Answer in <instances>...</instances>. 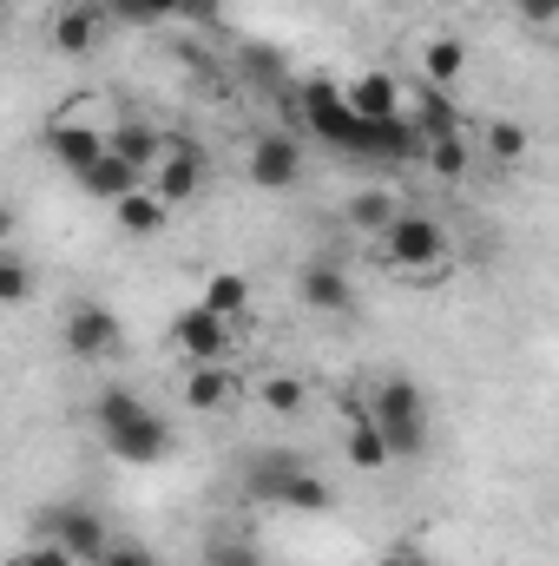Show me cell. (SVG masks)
<instances>
[{
    "label": "cell",
    "mask_w": 559,
    "mask_h": 566,
    "mask_svg": "<svg viewBox=\"0 0 559 566\" xmlns=\"http://www.w3.org/2000/svg\"><path fill=\"white\" fill-rule=\"evenodd\" d=\"M93 416H99L106 448H113L119 461H133V468H158V461L171 454V422H165L158 409H145L133 389H106Z\"/></svg>",
    "instance_id": "obj_1"
},
{
    "label": "cell",
    "mask_w": 559,
    "mask_h": 566,
    "mask_svg": "<svg viewBox=\"0 0 559 566\" xmlns=\"http://www.w3.org/2000/svg\"><path fill=\"white\" fill-rule=\"evenodd\" d=\"M382 258H389L395 271L421 277V283L447 277V264H454V251H447V231H441L434 218H415V211H402V218L382 231Z\"/></svg>",
    "instance_id": "obj_2"
},
{
    "label": "cell",
    "mask_w": 559,
    "mask_h": 566,
    "mask_svg": "<svg viewBox=\"0 0 559 566\" xmlns=\"http://www.w3.org/2000/svg\"><path fill=\"white\" fill-rule=\"evenodd\" d=\"M303 113H309L316 139H329L336 151H356V158H369V151H376L369 119L349 106V93H342V86H329V80H309V86H303Z\"/></svg>",
    "instance_id": "obj_3"
},
{
    "label": "cell",
    "mask_w": 559,
    "mask_h": 566,
    "mask_svg": "<svg viewBox=\"0 0 559 566\" xmlns=\"http://www.w3.org/2000/svg\"><path fill=\"white\" fill-rule=\"evenodd\" d=\"M369 416L382 422V434H389L395 454H421V448H428V396H421L409 376H389V382L369 396Z\"/></svg>",
    "instance_id": "obj_4"
},
{
    "label": "cell",
    "mask_w": 559,
    "mask_h": 566,
    "mask_svg": "<svg viewBox=\"0 0 559 566\" xmlns=\"http://www.w3.org/2000/svg\"><path fill=\"white\" fill-rule=\"evenodd\" d=\"M251 488H257V501H277V507H296V514H323V507L336 501L323 474H309V468H296V461H283V454L251 468Z\"/></svg>",
    "instance_id": "obj_5"
},
{
    "label": "cell",
    "mask_w": 559,
    "mask_h": 566,
    "mask_svg": "<svg viewBox=\"0 0 559 566\" xmlns=\"http://www.w3.org/2000/svg\"><path fill=\"white\" fill-rule=\"evenodd\" d=\"M40 541H60L66 554L80 566H93L113 541H106V521L93 514V507H80V501H60V507H46L40 514Z\"/></svg>",
    "instance_id": "obj_6"
},
{
    "label": "cell",
    "mask_w": 559,
    "mask_h": 566,
    "mask_svg": "<svg viewBox=\"0 0 559 566\" xmlns=\"http://www.w3.org/2000/svg\"><path fill=\"white\" fill-rule=\"evenodd\" d=\"M46 151H53V165H66L73 178H86L113 151V133L106 126H86V119H53L46 126Z\"/></svg>",
    "instance_id": "obj_7"
},
{
    "label": "cell",
    "mask_w": 559,
    "mask_h": 566,
    "mask_svg": "<svg viewBox=\"0 0 559 566\" xmlns=\"http://www.w3.org/2000/svg\"><path fill=\"white\" fill-rule=\"evenodd\" d=\"M99 33H106V7H99V0H66V7L53 13V27H46V46H53L60 60H86V53L99 46Z\"/></svg>",
    "instance_id": "obj_8"
},
{
    "label": "cell",
    "mask_w": 559,
    "mask_h": 566,
    "mask_svg": "<svg viewBox=\"0 0 559 566\" xmlns=\"http://www.w3.org/2000/svg\"><path fill=\"white\" fill-rule=\"evenodd\" d=\"M66 349L80 356V363H99V356H113L119 349V316L106 310V303H80V310H66Z\"/></svg>",
    "instance_id": "obj_9"
},
{
    "label": "cell",
    "mask_w": 559,
    "mask_h": 566,
    "mask_svg": "<svg viewBox=\"0 0 559 566\" xmlns=\"http://www.w3.org/2000/svg\"><path fill=\"white\" fill-rule=\"evenodd\" d=\"M171 336H178V349H184L191 363H224V349H231V316H218L211 303H191V310L171 323Z\"/></svg>",
    "instance_id": "obj_10"
},
{
    "label": "cell",
    "mask_w": 559,
    "mask_h": 566,
    "mask_svg": "<svg viewBox=\"0 0 559 566\" xmlns=\"http://www.w3.org/2000/svg\"><path fill=\"white\" fill-rule=\"evenodd\" d=\"M251 178L264 191H289L303 178V145L289 139V133H264V139L251 145Z\"/></svg>",
    "instance_id": "obj_11"
},
{
    "label": "cell",
    "mask_w": 559,
    "mask_h": 566,
    "mask_svg": "<svg viewBox=\"0 0 559 566\" xmlns=\"http://www.w3.org/2000/svg\"><path fill=\"white\" fill-rule=\"evenodd\" d=\"M198 185H204V158H198L191 145L171 139V151H165L158 171H151V191H158L165 205H184V198H198Z\"/></svg>",
    "instance_id": "obj_12"
},
{
    "label": "cell",
    "mask_w": 559,
    "mask_h": 566,
    "mask_svg": "<svg viewBox=\"0 0 559 566\" xmlns=\"http://www.w3.org/2000/svg\"><path fill=\"white\" fill-rule=\"evenodd\" d=\"M145 185H151V171H139V165L119 158V151H106V158L80 178V191H86V198H106V205H126L133 191H145Z\"/></svg>",
    "instance_id": "obj_13"
},
{
    "label": "cell",
    "mask_w": 559,
    "mask_h": 566,
    "mask_svg": "<svg viewBox=\"0 0 559 566\" xmlns=\"http://www.w3.org/2000/svg\"><path fill=\"white\" fill-rule=\"evenodd\" d=\"M231 402H238V376L224 363H191L184 369V409L211 416V409H231Z\"/></svg>",
    "instance_id": "obj_14"
},
{
    "label": "cell",
    "mask_w": 559,
    "mask_h": 566,
    "mask_svg": "<svg viewBox=\"0 0 559 566\" xmlns=\"http://www.w3.org/2000/svg\"><path fill=\"white\" fill-rule=\"evenodd\" d=\"M409 119H415V133L428 145H434V139H461V113H454L447 86H428V80H421L415 99H409Z\"/></svg>",
    "instance_id": "obj_15"
},
{
    "label": "cell",
    "mask_w": 559,
    "mask_h": 566,
    "mask_svg": "<svg viewBox=\"0 0 559 566\" xmlns=\"http://www.w3.org/2000/svg\"><path fill=\"white\" fill-rule=\"evenodd\" d=\"M296 290H303V303H309V310H329V316H342V310L356 303V290H349V277H342L336 264H303Z\"/></svg>",
    "instance_id": "obj_16"
},
{
    "label": "cell",
    "mask_w": 559,
    "mask_h": 566,
    "mask_svg": "<svg viewBox=\"0 0 559 566\" xmlns=\"http://www.w3.org/2000/svg\"><path fill=\"white\" fill-rule=\"evenodd\" d=\"M342 93H349V106H356V113H362L369 126H376V119H395V113H409L389 73H362V80H349Z\"/></svg>",
    "instance_id": "obj_17"
},
{
    "label": "cell",
    "mask_w": 559,
    "mask_h": 566,
    "mask_svg": "<svg viewBox=\"0 0 559 566\" xmlns=\"http://www.w3.org/2000/svg\"><path fill=\"white\" fill-rule=\"evenodd\" d=\"M113 151L133 158L139 171H158V158L171 151V139H165L158 126H139V119H133V126H113Z\"/></svg>",
    "instance_id": "obj_18"
},
{
    "label": "cell",
    "mask_w": 559,
    "mask_h": 566,
    "mask_svg": "<svg viewBox=\"0 0 559 566\" xmlns=\"http://www.w3.org/2000/svg\"><path fill=\"white\" fill-rule=\"evenodd\" d=\"M119 211V231H133V238H151V231H165V218H171V205L145 185V191H133L126 205H113Z\"/></svg>",
    "instance_id": "obj_19"
},
{
    "label": "cell",
    "mask_w": 559,
    "mask_h": 566,
    "mask_svg": "<svg viewBox=\"0 0 559 566\" xmlns=\"http://www.w3.org/2000/svg\"><path fill=\"white\" fill-rule=\"evenodd\" d=\"M349 461H356V468H369V474L395 461V448H389V434H382L376 416H356V428H349Z\"/></svg>",
    "instance_id": "obj_20"
},
{
    "label": "cell",
    "mask_w": 559,
    "mask_h": 566,
    "mask_svg": "<svg viewBox=\"0 0 559 566\" xmlns=\"http://www.w3.org/2000/svg\"><path fill=\"white\" fill-rule=\"evenodd\" d=\"M113 27H158V20H184V0H99Z\"/></svg>",
    "instance_id": "obj_21"
},
{
    "label": "cell",
    "mask_w": 559,
    "mask_h": 566,
    "mask_svg": "<svg viewBox=\"0 0 559 566\" xmlns=\"http://www.w3.org/2000/svg\"><path fill=\"white\" fill-rule=\"evenodd\" d=\"M461 73H467V46L461 40H428L421 46V80L428 86H454Z\"/></svg>",
    "instance_id": "obj_22"
},
{
    "label": "cell",
    "mask_w": 559,
    "mask_h": 566,
    "mask_svg": "<svg viewBox=\"0 0 559 566\" xmlns=\"http://www.w3.org/2000/svg\"><path fill=\"white\" fill-rule=\"evenodd\" d=\"M395 218H402V205H395L389 191H356V198H349V224H356V231H376V238H382Z\"/></svg>",
    "instance_id": "obj_23"
},
{
    "label": "cell",
    "mask_w": 559,
    "mask_h": 566,
    "mask_svg": "<svg viewBox=\"0 0 559 566\" xmlns=\"http://www.w3.org/2000/svg\"><path fill=\"white\" fill-rule=\"evenodd\" d=\"M204 303H211L218 316H238V310L251 303V283L238 277V271H218V277L204 283Z\"/></svg>",
    "instance_id": "obj_24"
},
{
    "label": "cell",
    "mask_w": 559,
    "mask_h": 566,
    "mask_svg": "<svg viewBox=\"0 0 559 566\" xmlns=\"http://www.w3.org/2000/svg\"><path fill=\"white\" fill-rule=\"evenodd\" d=\"M487 151H494L500 165H520V158H527V126H520V119H494V126H487Z\"/></svg>",
    "instance_id": "obj_25"
},
{
    "label": "cell",
    "mask_w": 559,
    "mask_h": 566,
    "mask_svg": "<svg viewBox=\"0 0 559 566\" xmlns=\"http://www.w3.org/2000/svg\"><path fill=\"white\" fill-rule=\"evenodd\" d=\"M257 396H264V409H277V416H296V409H303V382H296V376H264Z\"/></svg>",
    "instance_id": "obj_26"
},
{
    "label": "cell",
    "mask_w": 559,
    "mask_h": 566,
    "mask_svg": "<svg viewBox=\"0 0 559 566\" xmlns=\"http://www.w3.org/2000/svg\"><path fill=\"white\" fill-rule=\"evenodd\" d=\"M421 158H428V171H434V178H461V171H467V145H461V139H434Z\"/></svg>",
    "instance_id": "obj_27"
},
{
    "label": "cell",
    "mask_w": 559,
    "mask_h": 566,
    "mask_svg": "<svg viewBox=\"0 0 559 566\" xmlns=\"http://www.w3.org/2000/svg\"><path fill=\"white\" fill-rule=\"evenodd\" d=\"M204 566H264V554L251 541H211L204 547Z\"/></svg>",
    "instance_id": "obj_28"
},
{
    "label": "cell",
    "mask_w": 559,
    "mask_h": 566,
    "mask_svg": "<svg viewBox=\"0 0 559 566\" xmlns=\"http://www.w3.org/2000/svg\"><path fill=\"white\" fill-rule=\"evenodd\" d=\"M0 296H7V303H27V296H33V271H27L13 251L0 258Z\"/></svg>",
    "instance_id": "obj_29"
},
{
    "label": "cell",
    "mask_w": 559,
    "mask_h": 566,
    "mask_svg": "<svg viewBox=\"0 0 559 566\" xmlns=\"http://www.w3.org/2000/svg\"><path fill=\"white\" fill-rule=\"evenodd\" d=\"M13 566H80V560H73L60 541H40V547H27V554H20Z\"/></svg>",
    "instance_id": "obj_30"
},
{
    "label": "cell",
    "mask_w": 559,
    "mask_h": 566,
    "mask_svg": "<svg viewBox=\"0 0 559 566\" xmlns=\"http://www.w3.org/2000/svg\"><path fill=\"white\" fill-rule=\"evenodd\" d=\"M527 27H559V0H514Z\"/></svg>",
    "instance_id": "obj_31"
},
{
    "label": "cell",
    "mask_w": 559,
    "mask_h": 566,
    "mask_svg": "<svg viewBox=\"0 0 559 566\" xmlns=\"http://www.w3.org/2000/svg\"><path fill=\"white\" fill-rule=\"evenodd\" d=\"M93 566H158V560H151L145 547H119V541H113V547H106V554H99Z\"/></svg>",
    "instance_id": "obj_32"
},
{
    "label": "cell",
    "mask_w": 559,
    "mask_h": 566,
    "mask_svg": "<svg viewBox=\"0 0 559 566\" xmlns=\"http://www.w3.org/2000/svg\"><path fill=\"white\" fill-rule=\"evenodd\" d=\"M184 20H218V0H184Z\"/></svg>",
    "instance_id": "obj_33"
},
{
    "label": "cell",
    "mask_w": 559,
    "mask_h": 566,
    "mask_svg": "<svg viewBox=\"0 0 559 566\" xmlns=\"http://www.w3.org/2000/svg\"><path fill=\"white\" fill-rule=\"evenodd\" d=\"M389 566H421V560H389Z\"/></svg>",
    "instance_id": "obj_34"
}]
</instances>
